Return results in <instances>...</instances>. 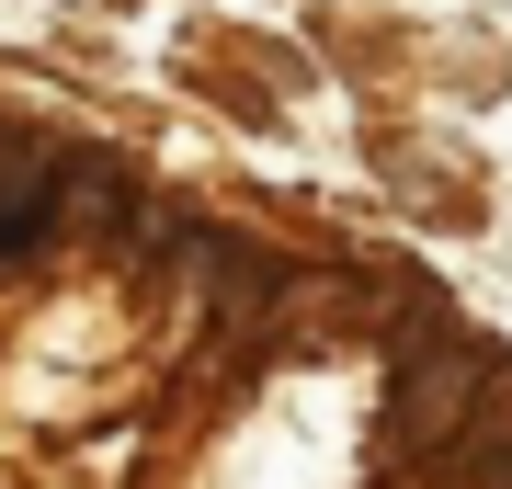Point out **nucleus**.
Masks as SVG:
<instances>
[{"instance_id": "nucleus-1", "label": "nucleus", "mask_w": 512, "mask_h": 489, "mask_svg": "<svg viewBox=\"0 0 512 489\" xmlns=\"http://www.w3.org/2000/svg\"><path fill=\"white\" fill-rule=\"evenodd\" d=\"M467 399H478V364H467V353H444V364H410V399L387 410V433H399V444H444V433L467 421Z\"/></svg>"}, {"instance_id": "nucleus-2", "label": "nucleus", "mask_w": 512, "mask_h": 489, "mask_svg": "<svg viewBox=\"0 0 512 489\" xmlns=\"http://www.w3.org/2000/svg\"><path fill=\"white\" fill-rule=\"evenodd\" d=\"M57 217V194H46V171H0V251H23Z\"/></svg>"}]
</instances>
